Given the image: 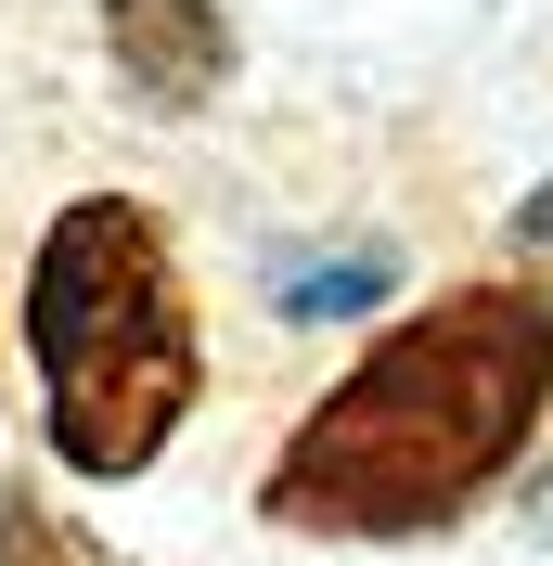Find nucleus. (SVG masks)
Listing matches in <instances>:
<instances>
[{"label":"nucleus","mask_w":553,"mask_h":566,"mask_svg":"<svg viewBox=\"0 0 553 566\" xmlns=\"http://www.w3.org/2000/svg\"><path fill=\"white\" fill-rule=\"evenodd\" d=\"M0 566H116V554H104V541H91V528H77L65 502L13 490V502H0Z\"/></svg>","instance_id":"4"},{"label":"nucleus","mask_w":553,"mask_h":566,"mask_svg":"<svg viewBox=\"0 0 553 566\" xmlns=\"http://www.w3.org/2000/svg\"><path fill=\"white\" fill-rule=\"evenodd\" d=\"M104 52L155 116H194L232 77V13L219 0H104Z\"/></svg>","instance_id":"3"},{"label":"nucleus","mask_w":553,"mask_h":566,"mask_svg":"<svg viewBox=\"0 0 553 566\" xmlns=\"http://www.w3.org/2000/svg\"><path fill=\"white\" fill-rule=\"evenodd\" d=\"M13 335H27L39 438L91 490L155 476L168 438L194 424V399H207V322H194L168 219L142 193H65L39 219Z\"/></svg>","instance_id":"2"},{"label":"nucleus","mask_w":553,"mask_h":566,"mask_svg":"<svg viewBox=\"0 0 553 566\" xmlns=\"http://www.w3.org/2000/svg\"><path fill=\"white\" fill-rule=\"evenodd\" d=\"M502 245H515V271H528V283L553 296V180H541V193L515 207V232H502Z\"/></svg>","instance_id":"5"},{"label":"nucleus","mask_w":553,"mask_h":566,"mask_svg":"<svg viewBox=\"0 0 553 566\" xmlns=\"http://www.w3.org/2000/svg\"><path fill=\"white\" fill-rule=\"evenodd\" d=\"M553 424V296L528 271L438 283L283 424L258 515L283 541H425L463 528Z\"/></svg>","instance_id":"1"}]
</instances>
